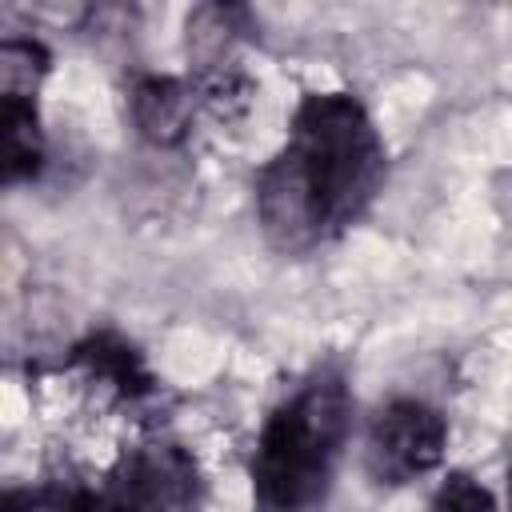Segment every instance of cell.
Listing matches in <instances>:
<instances>
[{
  "instance_id": "1",
  "label": "cell",
  "mask_w": 512,
  "mask_h": 512,
  "mask_svg": "<svg viewBox=\"0 0 512 512\" xmlns=\"http://www.w3.org/2000/svg\"><path fill=\"white\" fill-rule=\"evenodd\" d=\"M388 152L352 92H308L284 148L256 176V216L272 248L300 256L356 224L376 200Z\"/></svg>"
},
{
  "instance_id": "2",
  "label": "cell",
  "mask_w": 512,
  "mask_h": 512,
  "mask_svg": "<svg viewBox=\"0 0 512 512\" xmlns=\"http://www.w3.org/2000/svg\"><path fill=\"white\" fill-rule=\"evenodd\" d=\"M352 428V392L340 368L312 372L284 396L252 452V488L268 512H304L324 500Z\"/></svg>"
},
{
  "instance_id": "3",
  "label": "cell",
  "mask_w": 512,
  "mask_h": 512,
  "mask_svg": "<svg viewBox=\"0 0 512 512\" xmlns=\"http://www.w3.org/2000/svg\"><path fill=\"white\" fill-rule=\"evenodd\" d=\"M92 512H200L196 456L176 440H148L124 452L92 492Z\"/></svg>"
},
{
  "instance_id": "4",
  "label": "cell",
  "mask_w": 512,
  "mask_h": 512,
  "mask_svg": "<svg viewBox=\"0 0 512 512\" xmlns=\"http://www.w3.org/2000/svg\"><path fill=\"white\" fill-rule=\"evenodd\" d=\"M448 448V420L440 408L416 396L388 400L364 436V468L376 484L400 488L440 468Z\"/></svg>"
},
{
  "instance_id": "5",
  "label": "cell",
  "mask_w": 512,
  "mask_h": 512,
  "mask_svg": "<svg viewBox=\"0 0 512 512\" xmlns=\"http://www.w3.org/2000/svg\"><path fill=\"white\" fill-rule=\"evenodd\" d=\"M200 100L192 80H176V76H140L132 84V124L136 132L156 144V148H172L192 132V116H196Z\"/></svg>"
},
{
  "instance_id": "6",
  "label": "cell",
  "mask_w": 512,
  "mask_h": 512,
  "mask_svg": "<svg viewBox=\"0 0 512 512\" xmlns=\"http://www.w3.org/2000/svg\"><path fill=\"white\" fill-rule=\"evenodd\" d=\"M48 160L36 92H0V188L28 184Z\"/></svg>"
},
{
  "instance_id": "7",
  "label": "cell",
  "mask_w": 512,
  "mask_h": 512,
  "mask_svg": "<svg viewBox=\"0 0 512 512\" xmlns=\"http://www.w3.org/2000/svg\"><path fill=\"white\" fill-rule=\"evenodd\" d=\"M76 360H80L104 388H112V392L124 396V400H136V396H148V392H152V372L144 368V356H140L128 340H120V336H112V332H96L92 340H84V344L76 348Z\"/></svg>"
},
{
  "instance_id": "8",
  "label": "cell",
  "mask_w": 512,
  "mask_h": 512,
  "mask_svg": "<svg viewBox=\"0 0 512 512\" xmlns=\"http://www.w3.org/2000/svg\"><path fill=\"white\" fill-rule=\"evenodd\" d=\"M248 32V8L236 4H204L188 16V52L192 60L204 68L228 64L232 60V44Z\"/></svg>"
},
{
  "instance_id": "9",
  "label": "cell",
  "mask_w": 512,
  "mask_h": 512,
  "mask_svg": "<svg viewBox=\"0 0 512 512\" xmlns=\"http://www.w3.org/2000/svg\"><path fill=\"white\" fill-rule=\"evenodd\" d=\"M428 512H500V508H496V496H492L476 476L452 472V476L440 484V492H436V500L428 504Z\"/></svg>"
},
{
  "instance_id": "10",
  "label": "cell",
  "mask_w": 512,
  "mask_h": 512,
  "mask_svg": "<svg viewBox=\"0 0 512 512\" xmlns=\"http://www.w3.org/2000/svg\"><path fill=\"white\" fill-rule=\"evenodd\" d=\"M0 512H64V492L0 488Z\"/></svg>"
}]
</instances>
